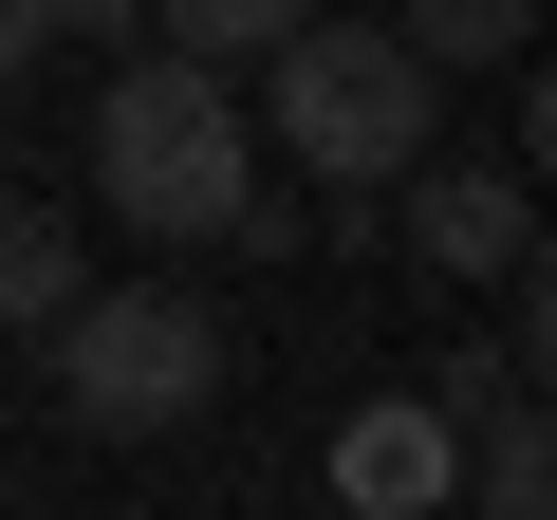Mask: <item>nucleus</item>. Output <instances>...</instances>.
<instances>
[{
    "label": "nucleus",
    "instance_id": "nucleus-1",
    "mask_svg": "<svg viewBox=\"0 0 557 520\" xmlns=\"http://www.w3.org/2000/svg\"><path fill=\"white\" fill-rule=\"evenodd\" d=\"M242 186H260V131H242L223 57L131 38V57H112V94H94V205H112L131 242H223V223H242Z\"/></svg>",
    "mask_w": 557,
    "mask_h": 520
},
{
    "label": "nucleus",
    "instance_id": "nucleus-2",
    "mask_svg": "<svg viewBox=\"0 0 557 520\" xmlns=\"http://www.w3.org/2000/svg\"><path fill=\"white\" fill-rule=\"evenodd\" d=\"M38 354H57V409H75L94 446H168V428H205V409H223V317H205V298H168V280H112V298L75 280Z\"/></svg>",
    "mask_w": 557,
    "mask_h": 520
},
{
    "label": "nucleus",
    "instance_id": "nucleus-3",
    "mask_svg": "<svg viewBox=\"0 0 557 520\" xmlns=\"http://www.w3.org/2000/svg\"><path fill=\"white\" fill-rule=\"evenodd\" d=\"M260 57H278V149H298V186H391L428 149V112H446V75L391 20H335V0L298 38H260Z\"/></svg>",
    "mask_w": 557,
    "mask_h": 520
},
{
    "label": "nucleus",
    "instance_id": "nucleus-4",
    "mask_svg": "<svg viewBox=\"0 0 557 520\" xmlns=\"http://www.w3.org/2000/svg\"><path fill=\"white\" fill-rule=\"evenodd\" d=\"M391 223H409V260H428V280H520V168H391Z\"/></svg>",
    "mask_w": 557,
    "mask_h": 520
},
{
    "label": "nucleus",
    "instance_id": "nucleus-5",
    "mask_svg": "<svg viewBox=\"0 0 557 520\" xmlns=\"http://www.w3.org/2000/svg\"><path fill=\"white\" fill-rule=\"evenodd\" d=\"M446 465H465V409H372V428L335 446V483H354L372 520H409V502H446Z\"/></svg>",
    "mask_w": 557,
    "mask_h": 520
},
{
    "label": "nucleus",
    "instance_id": "nucleus-6",
    "mask_svg": "<svg viewBox=\"0 0 557 520\" xmlns=\"http://www.w3.org/2000/svg\"><path fill=\"white\" fill-rule=\"evenodd\" d=\"M465 483H483V520H557V446H539V409L502 391V409H465Z\"/></svg>",
    "mask_w": 557,
    "mask_h": 520
},
{
    "label": "nucleus",
    "instance_id": "nucleus-7",
    "mask_svg": "<svg viewBox=\"0 0 557 520\" xmlns=\"http://www.w3.org/2000/svg\"><path fill=\"white\" fill-rule=\"evenodd\" d=\"M391 38H409L428 75H502V57L539 38V0H391Z\"/></svg>",
    "mask_w": 557,
    "mask_h": 520
},
{
    "label": "nucleus",
    "instance_id": "nucleus-8",
    "mask_svg": "<svg viewBox=\"0 0 557 520\" xmlns=\"http://www.w3.org/2000/svg\"><path fill=\"white\" fill-rule=\"evenodd\" d=\"M57 298H75V223L0 205V335H57Z\"/></svg>",
    "mask_w": 557,
    "mask_h": 520
},
{
    "label": "nucleus",
    "instance_id": "nucleus-9",
    "mask_svg": "<svg viewBox=\"0 0 557 520\" xmlns=\"http://www.w3.org/2000/svg\"><path fill=\"white\" fill-rule=\"evenodd\" d=\"M149 20H168V57H223V75H242L260 38H298L317 0H149Z\"/></svg>",
    "mask_w": 557,
    "mask_h": 520
},
{
    "label": "nucleus",
    "instance_id": "nucleus-10",
    "mask_svg": "<svg viewBox=\"0 0 557 520\" xmlns=\"http://www.w3.org/2000/svg\"><path fill=\"white\" fill-rule=\"evenodd\" d=\"M38 57H57V20H38V0H0V94H20Z\"/></svg>",
    "mask_w": 557,
    "mask_h": 520
}]
</instances>
